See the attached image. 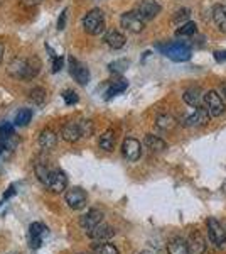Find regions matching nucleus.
<instances>
[{
	"instance_id": "obj_25",
	"label": "nucleus",
	"mask_w": 226,
	"mask_h": 254,
	"mask_svg": "<svg viewBox=\"0 0 226 254\" xmlns=\"http://www.w3.org/2000/svg\"><path fill=\"white\" fill-rule=\"evenodd\" d=\"M100 147L103 151H112L115 147V132L113 130H106L100 137Z\"/></svg>"
},
{
	"instance_id": "obj_20",
	"label": "nucleus",
	"mask_w": 226,
	"mask_h": 254,
	"mask_svg": "<svg viewBox=\"0 0 226 254\" xmlns=\"http://www.w3.org/2000/svg\"><path fill=\"white\" fill-rule=\"evenodd\" d=\"M213 20H215L218 29L221 32H226V7L216 5L213 9Z\"/></svg>"
},
{
	"instance_id": "obj_42",
	"label": "nucleus",
	"mask_w": 226,
	"mask_h": 254,
	"mask_svg": "<svg viewBox=\"0 0 226 254\" xmlns=\"http://www.w3.org/2000/svg\"><path fill=\"white\" fill-rule=\"evenodd\" d=\"M2 58H3V44L0 43V63H2Z\"/></svg>"
},
{
	"instance_id": "obj_13",
	"label": "nucleus",
	"mask_w": 226,
	"mask_h": 254,
	"mask_svg": "<svg viewBox=\"0 0 226 254\" xmlns=\"http://www.w3.org/2000/svg\"><path fill=\"white\" fill-rule=\"evenodd\" d=\"M86 234L94 241H108L115 236V231H113V227H110L108 224L100 222L98 225H94L93 229H90Z\"/></svg>"
},
{
	"instance_id": "obj_5",
	"label": "nucleus",
	"mask_w": 226,
	"mask_h": 254,
	"mask_svg": "<svg viewBox=\"0 0 226 254\" xmlns=\"http://www.w3.org/2000/svg\"><path fill=\"white\" fill-rule=\"evenodd\" d=\"M68 66H69V75L75 78L80 85H88L90 81V71L83 63H80L78 60H75L73 56H69L68 60Z\"/></svg>"
},
{
	"instance_id": "obj_2",
	"label": "nucleus",
	"mask_w": 226,
	"mask_h": 254,
	"mask_svg": "<svg viewBox=\"0 0 226 254\" xmlns=\"http://www.w3.org/2000/svg\"><path fill=\"white\" fill-rule=\"evenodd\" d=\"M204 109L208 110L209 117H220L221 114H225L223 98L218 95V92H215V90L204 93Z\"/></svg>"
},
{
	"instance_id": "obj_1",
	"label": "nucleus",
	"mask_w": 226,
	"mask_h": 254,
	"mask_svg": "<svg viewBox=\"0 0 226 254\" xmlns=\"http://www.w3.org/2000/svg\"><path fill=\"white\" fill-rule=\"evenodd\" d=\"M83 27L88 34L98 36L105 31V15L100 9H93L85 15L83 19Z\"/></svg>"
},
{
	"instance_id": "obj_28",
	"label": "nucleus",
	"mask_w": 226,
	"mask_h": 254,
	"mask_svg": "<svg viewBox=\"0 0 226 254\" xmlns=\"http://www.w3.org/2000/svg\"><path fill=\"white\" fill-rule=\"evenodd\" d=\"M31 119H32V110L31 109H20L17 112V116H15L14 124L19 126V127H24L31 122Z\"/></svg>"
},
{
	"instance_id": "obj_10",
	"label": "nucleus",
	"mask_w": 226,
	"mask_h": 254,
	"mask_svg": "<svg viewBox=\"0 0 226 254\" xmlns=\"http://www.w3.org/2000/svg\"><path fill=\"white\" fill-rule=\"evenodd\" d=\"M135 12H137L143 20H150L160 12V3L157 0H142Z\"/></svg>"
},
{
	"instance_id": "obj_41",
	"label": "nucleus",
	"mask_w": 226,
	"mask_h": 254,
	"mask_svg": "<svg viewBox=\"0 0 226 254\" xmlns=\"http://www.w3.org/2000/svg\"><path fill=\"white\" fill-rule=\"evenodd\" d=\"M215 56L218 61H226V51H218L215 53Z\"/></svg>"
},
{
	"instance_id": "obj_24",
	"label": "nucleus",
	"mask_w": 226,
	"mask_h": 254,
	"mask_svg": "<svg viewBox=\"0 0 226 254\" xmlns=\"http://www.w3.org/2000/svg\"><path fill=\"white\" fill-rule=\"evenodd\" d=\"M39 69H41V63H39V60H36V58L27 60V64H26V75H24V80H31V78H34V76L39 73Z\"/></svg>"
},
{
	"instance_id": "obj_7",
	"label": "nucleus",
	"mask_w": 226,
	"mask_h": 254,
	"mask_svg": "<svg viewBox=\"0 0 226 254\" xmlns=\"http://www.w3.org/2000/svg\"><path fill=\"white\" fill-rule=\"evenodd\" d=\"M64 198H66L68 207L73 208V210H81V208H85V205H86V191L78 187L68 190V193Z\"/></svg>"
},
{
	"instance_id": "obj_37",
	"label": "nucleus",
	"mask_w": 226,
	"mask_h": 254,
	"mask_svg": "<svg viewBox=\"0 0 226 254\" xmlns=\"http://www.w3.org/2000/svg\"><path fill=\"white\" fill-rule=\"evenodd\" d=\"M66 20H68V9H64L63 12H61L59 19H57V29L63 31L64 27H66Z\"/></svg>"
},
{
	"instance_id": "obj_17",
	"label": "nucleus",
	"mask_w": 226,
	"mask_h": 254,
	"mask_svg": "<svg viewBox=\"0 0 226 254\" xmlns=\"http://www.w3.org/2000/svg\"><path fill=\"white\" fill-rule=\"evenodd\" d=\"M39 144L43 149H52L56 144H57V136H56V132L52 129H44L43 132L39 134Z\"/></svg>"
},
{
	"instance_id": "obj_29",
	"label": "nucleus",
	"mask_w": 226,
	"mask_h": 254,
	"mask_svg": "<svg viewBox=\"0 0 226 254\" xmlns=\"http://www.w3.org/2000/svg\"><path fill=\"white\" fill-rule=\"evenodd\" d=\"M80 126V132H81V137H91L94 134V124L90 119H85V121L78 122Z\"/></svg>"
},
{
	"instance_id": "obj_31",
	"label": "nucleus",
	"mask_w": 226,
	"mask_h": 254,
	"mask_svg": "<svg viewBox=\"0 0 226 254\" xmlns=\"http://www.w3.org/2000/svg\"><path fill=\"white\" fill-rule=\"evenodd\" d=\"M127 81L125 80H118V81H113V85L110 87L108 90H106V98H112V97H115L117 93H122L123 90L127 88Z\"/></svg>"
},
{
	"instance_id": "obj_40",
	"label": "nucleus",
	"mask_w": 226,
	"mask_h": 254,
	"mask_svg": "<svg viewBox=\"0 0 226 254\" xmlns=\"http://www.w3.org/2000/svg\"><path fill=\"white\" fill-rule=\"evenodd\" d=\"M12 195H15V188L14 187H10L9 190H7L5 193H3V200H9Z\"/></svg>"
},
{
	"instance_id": "obj_27",
	"label": "nucleus",
	"mask_w": 226,
	"mask_h": 254,
	"mask_svg": "<svg viewBox=\"0 0 226 254\" xmlns=\"http://www.w3.org/2000/svg\"><path fill=\"white\" fill-rule=\"evenodd\" d=\"M196 31H198V26L196 22H186V24H181V27L176 31V36L178 38H186V36H194Z\"/></svg>"
},
{
	"instance_id": "obj_11",
	"label": "nucleus",
	"mask_w": 226,
	"mask_h": 254,
	"mask_svg": "<svg viewBox=\"0 0 226 254\" xmlns=\"http://www.w3.org/2000/svg\"><path fill=\"white\" fill-rule=\"evenodd\" d=\"M122 151H123V156L129 159V161H137V159L142 156L140 142L134 137H127L125 141H123Z\"/></svg>"
},
{
	"instance_id": "obj_23",
	"label": "nucleus",
	"mask_w": 226,
	"mask_h": 254,
	"mask_svg": "<svg viewBox=\"0 0 226 254\" xmlns=\"http://www.w3.org/2000/svg\"><path fill=\"white\" fill-rule=\"evenodd\" d=\"M145 144H147L149 149L157 151V153H159V151H164L167 147L166 141L157 137V136H154V134H147V136H145Z\"/></svg>"
},
{
	"instance_id": "obj_19",
	"label": "nucleus",
	"mask_w": 226,
	"mask_h": 254,
	"mask_svg": "<svg viewBox=\"0 0 226 254\" xmlns=\"http://www.w3.org/2000/svg\"><path fill=\"white\" fill-rule=\"evenodd\" d=\"M26 64H27V60H22V58L14 60L9 64V75L14 76V78L24 80V75H26Z\"/></svg>"
},
{
	"instance_id": "obj_32",
	"label": "nucleus",
	"mask_w": 226,
	"mask_h": 254,
	"mask_svg": "<svg viewBox=\"0 0 226 254\" xmlns=\"http://www.w3.org/2000/svg\"><path fill=\"white\" fill-rule=\"evenodd\" d=\"M36 175H38L39 182L44 183L47 187V182H49V175H51V170L46 166V165H36Z\"/></svg>"
},
{
	"instance_id": "obj_3",
	"label": "nucleus",
	"mask_w": 226,
	"mask_h": 254,
	"mask_svg": "<svg viewBox=\"0 0 226 254\" xmlns=\"http://www.w3.org/2000/svg\"><path fill=\"white\" fill-rule=\"evenodd\" d=\"M159 49H162V53L172 61H187L191 58V49L186 44L174 43V44H167V46H159Z\"/></svg>"
},
{
	"instance_id": "obj_36",
	"label": "nucleus",
	"mask_w": 226,
	"mask_h": 254,
	"mask_svg": "<svg viewBox=\"0 0 226 254\" xmlns=\"http://www.w3.org/2000/svg\"><path fill=\"white\" fill-rule=\"evenodd\" d=\"M189 14H191V10L189 9H181V10H178L176 12V15H174V22L176 24H182L184 20H187L189 19Z\"/></svg>"
},
{
	"instance_id": "obj_33",
	"label": "nucleus",
	"mask_w": 226,
	"mask_h": 254,
	"mask_svg": "<svg viewBox=\"0 0 226 254\" xmlns=\"http://www.w3.org/2000/svg\"><path fill=\"white\" fill-rule=\"evenodd\" d=\"M127 68H129V61L127 60H117V61H113V63L108 64V69L112 73H123Z\"/></svg>"
},
{
	"instance_id": "obj_16",
	"label": "nucleus",
	"mask_w": 226,
	"mask_h": 254,
	"mask_svg": "<svg viewBox=\"0 0 226 254\" xmlns=\"http://www.w3.org/2000/svg\"><path fill=\"white\" fill-rule=\"evenodd\" d=\"M61 136H63L64 141H68V142H76L78 139L81 137L78 122H68V124H64L63 129H61Z\"/></svg>"
},
{
	"instance_id": "obj_43",
	"label": "nucleus",
	"mask_w": 226,
	"mask_h": 254,
	"mask_svg": "<svg viewBox=\"0 0 226 254\" xmlns=\"http://www.w3.org/2000/svg\"><path fill=\"white\" fill-rule=\"evenodd\" d=\"M221 92H223V95H225V98H226V81L223 85H221Z\"/></svg>"
},
{
	"instance_id": "obj_34",
	"label": "nucleus",
	"mask_w": 226,
	"mask_h": 254,
	"mask_svg": "<svg viewBox=\"0 0 226 254\" xmlns=\"http://www.w3.org/2000/svg\"><path fill=\"white\" fill-rule=\"evenodd\" d=\"M63 98H64V102H66L68 105H75V104H78V100H80L78 93L73 92V90H64V92H63Z\"/></svg>"
},
{
	"instance_id": "obj_15",
	"label": "nucleus",
	"mask_w": 226,
	"mask_h": 254,
	"mask_svg": "<svg viewBox=\"0 0 226 254\" xmlns=\"http://www.w3.org/2000/svg\"><path fill=\"white\" fill-rule=\"evenodd\" d=\"M206 251V241L204 237L199 234V232H194L189 237V243H187V253L189 254H204Z\"/></svg>"
},
{
	"instance_id": "obj_9",
	"label": "nucleus",
	"mask_w": 226,
	"mask_h": 254,
	"mask_svg": "<svg viewBox=\"0 0 226 254\" xmlns=\"http://www.w3.org/2000/svg\"><path fill=\"white\" fill-rule=\"evenodd\" d=\"M68 187V176L63 173L61 170H54L49 175V182H47V188L52 191V193H61L64 191Z\"/></svg>"
},
{
	"instance_id": "obj_38",
	"label": "nucleus",
	"mask_w": 226,
	"mask_h": 254,
	"mask_svg": "<svg viewBox=\"0 0 226 254\" xmlns=\"http://www.w3.org/2000/svg\"><path fill=\"white\" fill-rule=\"evenodd\" d=\"M63 64H64V60L61 58V56H56V58H52V73L61 71V68H63Z\"/></svg>"
},
{
	"instance_id": "obj_18",
	"label": "nucleus",
	"mask_w": 226,
	"mask_h": 254,
	"mask_svg": "<svg viewBox=\"0 0 226 254\" xmlns=\"http://www.w3.org/2000/svg\"><path fill=\"white\" fill-rule=\"evenodd\" d=\"M105 41L112 49H122L123 46H125V43H127L125 36H123L122 32H118V31H110L108 34L105 36Z\"/></svg>"
},
{
	"instance_id": "obj_26",
	"label": "nucleus",
	"mask_w": 226,
	"mask_h": 254,
	"mask_svg": "<svg viewBox=\"0 0 226 254\" xmlns=\"http://www.w3.org/2000/svg\"><path fill=\"white\" fill-rule=\"evenodd\" d=\"M29 100L34 102L36 105L44 104V102H46V90H44L43 87L32 88L31 92H29Z\"/></svg>"
},
{
	"instance_id": "obj_4",
	"label": "nucleus",
	"mask_w": 226,
	"mask_h": 254,
	"mask_svg": "<svg viewBox=\"0 0 226 254\" xmlns=\"http://www.w3.org/2000/svg\"><path fill=\"white\" fill-rule=\"evenodd\" d=\"M120 24H122L123 29H127L129 32H134V34L142 32L143 27H145V20H143L135 10L125 12V14L122 15V19H120Z\"/></svg>"
},
{
	"instance_id": "obj_21",
	"label": "nucleus",
	"mask_w": 226,
	"mask_h": 254,
	"mask_svg": "<svg viewBox=\"0 0 226 254\" xmlns=\"http://www.w3.org/2000/svg\"><path fill=\"white\" fill-rule=\"evenodd\" d=\"M167 251H169V254H189L187 243L181 237H176V239L171 241L169 246H167Z\"/></svg>"
},
{
	"instance_id": "obj_12",
	"label": "nucleus",
	"mask_w": 226,
	"mask_h": 254,
	"mask_svg": "<svg viewBox=\"0 0 226 254\" xmlns=\"http://www.w3.org/2000/svg\"><path fill=\"white\" fill-rule=\"evenodd\" d=\"M182 98H184V102H186L189 107L198 109V107H203V105H204V93H203V90H201L199 87L187 88L186 92H184Z\"/></svg>"
},
{
	"instance_id": "obj_35",
	"label": "nucleus",
	"mask_w": 226,
	"mask_h": 254,
	"mask_svg": "<svg viewBox=\"0 0 226 254\" xmlns=\"http://www.w3.org/2000/svg\"><path fill=\"white\" fill-rule=\"evenodd\" d=\"M44 231H46V227H44L43 224H41V222H34V224H31L29 234H31V237H41Z\"/></svg>"
},
{
	"instance_id": "obj_30",
	"label": "nucleus",
	"mask_w": 226,
	"mask_h": 254,
	"mask_svg": "<svg viewBox=\"0 0 226 254\" xmlns=\"http://www.w3.org/2000/svg\"><path fill=\"white\" fill-rule=\"evenodd\" d=\"M94 254H120L118 249L110 243H101V244H94L93 246Z\"/></svg>"
},
{
	"instance_id": "obj_6",
	"label": "nucleus",
	"mask_w": 226,
	"mask_h": 254,
	"mask_svg": "<svg viewBox=\"0 0 226 254\" xmlns=\"http://www.w3.org/2000/svg\"><path fill=\"white\" fill-rule=\"evenodd\" d=\"M208 232H209V239H211L218 248L226 244V231L220 220H216L215 217H209L208 219Z\"/></svg>"
},
{
	"instance_id": "obj_44",
	"label": "nucleus",
	"mask_w": 226,
	"mask_h": 254,
	"mask_svg": "<svg viewBox=\"0 0 226 254\" xmlns=\"http://www.w3.org/2000/svg\"><path fill=\"white\" fill-rule=\"evenodd\" d=\"M140 254H159L157 251H142Z\"/></svg>"
},
{
	"instance_id": "obj_39",
	"label": "nucleus",
	"mask_w": 226,
	"mask_h": 254,
	"mask_svg": "<svg viewBox=\"0 0 226 254\" xmlns=\"http://www.w3.org/2000/svg\"><path fill=\"white\" fill-rule=\"evenodd\" d=\"M41 2H43V0H20V3H22L24 7H27V9H31V7H36V5H39Z\"/></svg>"
},
{
	"instance_id": "obj_14",
	"label": "nucleus",
	"mask_w": 226,
	"mask_h": 254,
	"mask_svg": "<svg viewBox=\"0 0 226 254\" xmlns=\"http://www.w3.org/2000/svg\"><path fill=\"white\" fill-rule=\"evenodd\" d=\"M100 222H103V212L98 210V208H91V210H88L80 220L81 227H83L86 232H88L90 229H93L94 225H98Z\"/></svg>"
},
{
	"instance_id": "obj_8",
	"label": "nucleus",
	"mask_w": 226,
	"mask_h": 254,
	"mask_svg": "<svg viewBox=\"0 0 226 254\" xmlns=\"http://www.w3.org/2000/svg\"><path fill=\"white\" fill-rule=\"evenodd\" d=\"M208 122H209L208 110L204 107H198V109H194L192 114H189V116L184 117L182 124L186 127H201V126H206Z\"/></svg>"
},
{
	"instance_id": "obj_22",
	"label": "nucleus",
	"mask_w": 226,
	"mask_h": 254,
	"mask_svg": "<svg viewBox=\"0 0 226 254\" xmlns=\"http://www.w3.org/2000/svg\"><path fill=\"white\" fill-rule=\"evenodd\" d=\"M178 126V121L171 116V114H160L157 117V127L162 130H172Z\"/></svg>"
}]
</instances>
